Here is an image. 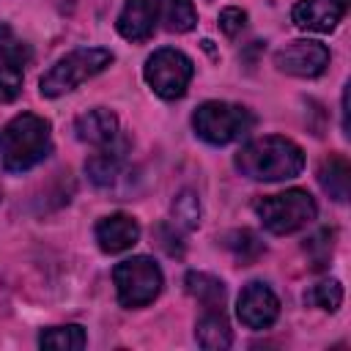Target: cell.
I'll list each match as a JSON object with an SVG mask.
<instances>
[{
	"label": "cell",
	"mask_w": 351,
	"mask_h": 351,
	"mask_svg": "<svg viewBox=\"0 0 351 351\" xmlns=\"http://www.w3.org/2000/svg\"><path fill=\"white\" fill-rule=\"evenodd\" d=\"M236 170L252 181H288L304 167V151L280 134H266L241 145L233 159Z\"/></svg>",
	"instance_id": "cell-1"
},
{
	"label": "cell",
	"mask_w": 351,
	"mask_h": 351,
	"mask_svg": "<svg viewBox=\"0 0 351 351\" xmlns=\"http://www.w3.org/2000/svg\"><path fill=\"white\" fill-rule=\"evenodd\" d=\"M52 154V126L47 118L22 112L0 129V167L5 173H27Z\"/></svg>",
	"instance_id": "cell-2"
},
{
	"label": "cell",
	"mask_w": 351,
	"mask_h": 351,
	"mask_svg": "<svg viewBox=\"0 0 351 351\" xmlns=\"http://www.w3.org/2000/svg\"><path fill=\"white\" fill-rule=\"evenodd\" d=\"M112 60H115V55L110 49H104V47H80V49H71L69 55H63L38 80V90H41L44 99H58L63 93H71L82 82H88L90 77L101 74Z\"/></svg>",
	"instance_id": "cell-3"
},
{
	"label": "cell",
	"mask_w": 351,
	"mask_h": 351,
	"mask_svg": "<svg viewBox=\"0 0 351 351\" xmlns=\"http://www.w3.org/2000/svg\"><path fill=\"white\" fill-rule=\"evenodd\" d=\"M255 126V115L233 101H203L192 112V129L208 145H228L247 137Z\"/></svg>",
	"instance_id": "cell-4"
},
{
	"label": "cell",
	"mask_w": 351,
	"mask_h": 351,
	"mask_svg": "<svg viewBox=\"0 0 351 351\" xmlns=\"http://www.w3.org/2000/svg\"><path fill=\"white\" fill-rule=\"evenodd\" d=\"M255 214L261 217L263 228L274 236L296 233L310 225L318 214L315 197L307 189H285L280 195H266L255 203Z\"/></svg>",
	"instance_id": "cell-5"
},
{
	"label": "cell",
	"mask_w": 351,
	"mask_h": 351,
	"mask_svg": "<svg viewBox=\"0 0 351 351\" xmlns=\"http://www.w3.org/2000/svg\"><path fill=\"white\" fill-rule=\"evenodd\" d=\"M112 282H115V291H118V302L129 310H137V307L151 304L162 293L165 277H162V269L154 258L134 255V258H126V261L115 263Z\"/></svg>",
	"instance_id": "cell-6"
},
{
	"label": "cell",
	"mask_w": 351,
	"mask_h": 351,
	"mask_svg": "<svg viewBox=\"0 0 351 351\" xmlns=\"http://www.w3.org/2000/svg\"><path fill=\"white\" fill-rule=\"evenodd\" d=\"M192 74H195V63L181 49H173V47L156 49L143 66V77H145L148 88L159 99H167V101L181 99L186 93Z\"/></svg>",
	"instance_id": "cell-7"
},
{
	"label": "cell",
	"mask_w": 351,
	"mask_h": 351,
	"mask_svg": "<svg viewBox=\"0 0 351 351\" xmlns=\"http://www.w3.org/2000/svg\"><path fill=\"white\" fill-rule=\"evenodd\" d=\"M274 66L282 74L313 80V77H321L326 71V66H329V49L321 41L299 38V41H291V44H285V47H280L274 52Z\"/></svg>",
	"instance_id": "cell-8"
},
{
	"label": "cell",
	"mask_w": 351,
	"mask_h": 351,
	"mask_svg": "<svg viewBox=\"0 0 351 351\" xmlns=\"http://www.w3.org/2000/svg\"><path fill=\"white\" fill-rule=\"evenodd\" d=\"M236 315L247 329H269L280 315V299L266 282L252 280L236 299Z\"/></svg>",
	"instance_id": "cell-9"
},
{
	"label": "cell",
	"mask_w": 351,
	"mask_h": 351,
	"mask_svg": "<svg viewBox=\"0 0 351 351\" xmlns=\"http://www.w3.org/2000/svg\"><path fill=\"white\" fill-rule=\"evenodd\" d=\"M348 11V0H299L291 11V19L302 30L332 33Z\"/></svg>",
	"instance_id": "cell-10"
},
{
	"label": "cell",
	"mask_w": 351,
	"mask_h": 351,
	"mask_svg": "<svg viewBox=\"0 0 351 351\" xmlns=\"http://www.w3.org/2000/svg\"><path fill=\"white\" fill-rule=\"evenodd\" d=\"M137 239H140V225L129 214H110L96 222V241H99V250L107 255L132 250Z\"/></svg>",
	"instance_id": "cell-11"
},
{
	"label": "cell",
	"mask_w": 351,
	"mask_h": 351,
	"mask_svg": "<svg viewBox=\"0 0 351 351\" xmlns=\"http://www.w3.org/2000/svg\"><path fill=\"white\" fill-rule=\"evenodd\" d=\"M115 27L126 41H145L156 27V0H126Z\"/></svg>",
	"instance_id": "cell-12"
},
{
	"label": "cell",
	"mask_w": 351,
	"mask_h": 351,
	"mask_svg": "<svg viewBox=\"0 0 351 351\" xmlns=\"http://www.w3.org/2000/svg\"><path fill=\"white\" fill-rule=\"evenodd\" d=\"M126 140H112L110 145H101L99 154H93L85 162V173L96 186H112L121 178L123 170V159H126Z\"/></svg>",
	"instance_id": "cell-13"
},
{
	"label": "cell",
	"mask_w": 351,
	"mask_h": 351,
	"mask_svg": "<svg viewBox=\"0 0 351 351\" xmlns=\"http://www.w3.org/2000/svg\"><path fill=\"white\" fill-rule=\"evenodd\" d=\"M74 132H77V140L101 148L118 137V118L104 107H93L74 121Z\"/></svg>",
	"instance_id": "cell-14"
},
{
	"label": "cell",
	"mask_w": 351,
	"mask_h": 351,
	"mask_svg": "<svg viewBox=\"0 0 351 351\" xmlns=\"http://www.w3.org/2000/svg\"><path fill=\"white\" fill-rule=\"evenodd\" d=\"M195 340L206 351H222L233 343L230 324L222 310H203V315L195 324Z\"/></svg>",
	"instance_id": "cell-15"
},
{
	"label": "cell",
	"mask_w": 351,
	"mask_h": 351,
	"mask_svg": "<svg viewBox=\"0 0 351 351\" xmlns=\"http://www.w3.org/2000/svg\"><path fill=\"white\" fill-rule=\"evenodd\" d=\"M318 184L332 200L346 203L348 189H351V165H348V159L340 156V154H332L329 159H324L321 167H318Z\"/></svg>",
	"instance_id": "cell-16"
},
{
	"label": "cell",
	"mask_w": 351,
	"mask_h": 351,
	"mask_svg": "<svg viewBox=\"0 0 351 351\" xmlns=\"http://www.w3.org/2000/svg\"><path fill=\"white\" fill-rule=\"evenodd\" d=\"M186 293L203 304V310H222L225 307V282L206 271H189L184 277Z\"/></svg>",
	"instance_id": "cell-17"
},
{
	"label": "cell",
	"mask_w": 351,
	"mask_h": 351,
	"mask_svg": "<svg viewBox=\"0 0 351 351\" xmlns=\"http://www.w3.org/2000/svg\"><path fill=\"white\" fill-rule=\"evenodd\" d=\"M156 11L170 33H189L197 25V11L192 0H156Z\"/></svg>",
	"instance_id": "cell-18"
},
{
	"label": "cell",
	"mask_w": 351,
	"mask_h": 351,
	"mask_svg": "<svg viewBox=\"0 0 351 351\" xmlns=\"http://www.w3.org/2000/svg\"><path fill=\"white\" fill-rule=\"evenodd\" d=\"M85 343H88V337H85V329L80 324L49 326L38 335V346L52 348V351H80V348H85Z\"/></svg>",
	"instance_id": "cell-19"
},
{
	"label": "cell",
	"mask_w": 351,
	"mask_h": 351,
	"mask_svg": "<svg viewBox=\"0 0 351 351\" xmlns=\"http://www.w3.org/2000/svg\"><path fill=\"white\" fill-rule=\"evenodd\" d=\"M33 60V49L30 44H25L11 25L0 22V63L3 66H16V69H25L27 63Z\"/></svg>",
	"instance_id": "cell-20"
},
{
	"label": "cell",
	"mask_w": 351,
	"mask_h": 351,
	"mask_svg": "<svg viewBox=\"0 0 351 351\" xmlns=\"http://www.w3.org/2000/svg\"><path fill=\"white\" fill-rule=\"evenodd\" d=\"M225 244H228V250L233 252V258H236L239 263H252V261L263 252V241H261L252 230H247V228L228 233Z\"/></svg>",
	"instance_id": "cell-21"
},
{
	"label": "cell",
	"mask_w": 351,
	"mask_h": 351,
	"mask_svg": "<svg viewBox=\"0 0 351 351\" xmlns=\"http://www.w3.org/2000/svg\"><path fill=\"white\" fill-rule=\"evenodd\" d=\"M173 219L181 228H197L200 222V200L192 189H184L173 200Z\"/></svg>",
	"instance_id": "cell-22"
},
{
	"label": "cell",
	"mask_w": 351,
	"mask_h": 351,
	"mask_svg": "<svg viewBox=\"0 0 351 351\" xmlns=\"http://www.w3.org/2000/svg\"><path fill=\"white\" fill-rule=\"evenodd\" d=\"M310 304L326 310V313H335L340 304H343V285L337 280H321L318 285H313V291L304 296Z\"/></svg>",
	"instance_id": "cell-23"
},
{
	"label": "cell",
	"mask_w": 351,
	"mask_h": 351,
	"mask_svg": "<svg viewBox=\"0 0 351 351\" xmlns=\"http://www.w3.org/2000/svg\"><path fill=\"white\" fill-rule=\"evenodd\" d=\"M22 71L16 66H3L0 63V104H8L19 96L22 90Z\"/></svg>",
	"instance_id": "cell-24"
},
{
	"label": "cell",
	"mask_w": 351,
	"mask_h": 351,
	"mask_svg": "<svg viewBox=\"0 0 351 351\" xmlns=\"http://www.w3.org/2000/svg\"><path fill=\"white\" fill-rule=\"evenodd\" d=\"M304 252L313 258V266H315V269H324V266L329 263V255H332V233H329V230L315 233V236L304 244Z\"/></svg>",
	"instance_id": "cell-25"
},
{
	"label": "cell",
	"mask_w": 351,
	"mask_h": 351,
	"mask_svg": "<svg viewBox=\"0 0 351 351\" xmlns=\"http://www.w3.org/2000/svg\"><path fill=\"white\" fill-rule=\"evenodd\" d=\"M244 25H247V11H241V8H236V5H228V8L219 11V30H222L228 38L239 36V33L244 30Z\"/></svg>",
	"instance_id": "cell-26"
},
{
	"label": "cell",
	"mask_w": 351,
	"mask_h": 351,
	"mask_svg": "<svg viewBox=\"0 0 351 351\" xmlns=\"http://www.w3.org/2000/svg\"><path fill=\"white\" fill-rule=\"evenodd\" d=\"M0 195H3V192H0Z\"/></svg>",
	"instance_id": "cell-27"
}]
</instances>
